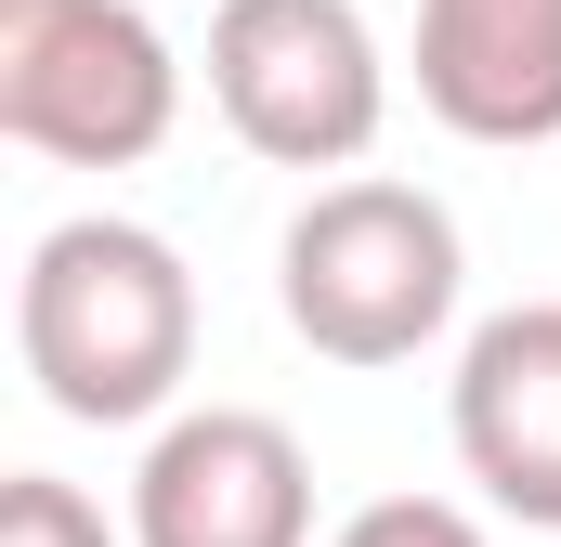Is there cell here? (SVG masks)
Masks as SVG:
<instances>
[{"label": "cell", "mask_w": 561, "mask_h": 547, "mask_svg": "<svg viewBox=\"0 0 561 547\" xmlns=\"http://www.w3.org/2000/svg\"><path fill=\"white\" fill-rule=\"evenodd\" d=\"M0 547H131L79 482H53V469H13L0 482Z\"/></svg>", "instance_id": "obj_8"}, {"label": "cell", "mask_w": 561, "mask_h": 547, "mask_svg": "<svg viewBox=\"0 0 561 547\" xmlns=\"http://www.w3.org/2000/svg\"><path fill=\"white\" fill-rule=\"evenodd\" d=\"M444 430H457V469L510 522L561 535V300H523V313H483L470 326Z\"/></svg>", "instance_id": "obj_6"}, {"label": "cell", "mask_w": 561, "mask_h": 547, "mask_svg": "<svg viewBox=\"0 0 561 547\" xmlns=\"http://www.w3.org/2000/svg\"><path fill=\"white\" fill-rule=\"evenodd\" d=\"M183 118V66L144 0H0V131L53 170H144Z\"/></svg>", "instance_id": "obj_3"}, {"label": "cell", "mask_w": 561, "mask_h": 547, "mask_svg": "<svg viewBox=\"0 0 561 547\" xmlns=\"http://www.w3.org/2000/svg\"><path fill=\"white\" fill-rule=\"evenodd\" d=\"M327 547H483V522L457 496H379V509H353Z\"/></svg>", "instance_id": "obj_9"}, {"label": "cell", "mask_w": 561, "mask_h": 547, "mask_svg": "<svg viewBox=\"0 0 561 547\" xmlns=\"http://www.w3.org/2000/svg\"><path fill=\"white\" fill-rule=\"evenodd\" d=\"M457 287H470L457 209L419 183H379V170L300 196V222L275 248V300L300 326V352H327V365H419L457 326Z\"/></svg>", "instance_id": "obj_2"}, {"label": "cell", "mask_w": 561, "mask_h": 547, "mask_svg": "<svg viewBox=\"0 0 561 547\" xmlns=\"http://www.w3.org/2000/svg\"><path fill=\"white\" fill-rule=\"evenodd\" d=\"M419 105L457 143H561V0H419Z\"/></svg>", "instance_id": "obj_7"}, {"label": "cell", "mask_w": 561, "mask_h": 547, "mask_svg": "<svg viewBox=\"0 0 561 547\" xmlns=\"http://www.w3.org/2000/svg\"><path fill=\"white\" fill-rule=\"evenodd\" d=\"M13 352L39 379V405L79 430H144L196 379V274L157 222L79 209L53 222L13 274Z\"/></svg>", "instance_id": "obj_1"}, {"label": "cell", "mask_w": 561, "mask_h": 547, "mask_svg": "<svg viewBox=\"0 0 561 547\" xmlns=\"http://www.w3.org/2000/svg\"><path fill=\"white\" fill-rule=\"evenodd\" d=\"M209 105L275 170H353L392 118L379 26L353 0H222L209 13Z\"/></svg>", "instance_id": "obj_4"}, {"label": "cell", "mask_w": 561, "mask_h": 547, "mask_svg": "<svg viewBox=\"0 0 561 547\" xmlns=\"http://www.w3.org/2000/svg\"><path fill=\"white\" fill-rule=\"evenodd\" d=\"M131 547H313V456L262 405L157 417L131 469Z\"/></svg>", "instance_id": "obj_5"}]
</instances>
